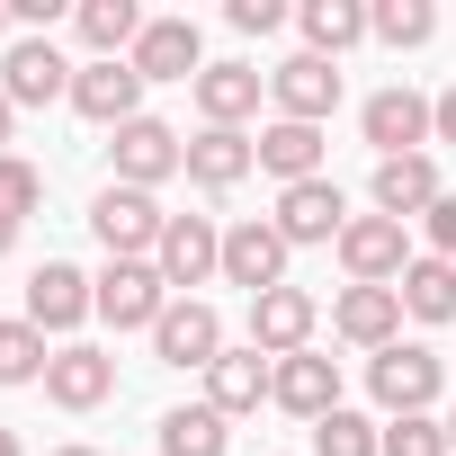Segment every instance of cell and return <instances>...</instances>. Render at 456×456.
Wrapping results in <instances>:
<instances>
[{
	"mask_svg": "<svg viewBox=\"0 0 456 456\" xmlns=\"http://www.w3.org/2000/svg\"><path fill=\"white\" fill-rule=\"evenodd\" d=\"M251 170H260V134H242V126H197L188 134V179L206 197H233Z\"/></svg>",
	"mask_w": 456,
	"mask_h": 456,
	"instance_id": "obj_11",
	"label": "cell"
},
{
	"mask_svg": "<svg viewBox=\"0 0 456 456\" xmlns=\"http://www.w3.org/2000/svg\"><path fill=\"white\" fill-rule=\"evenodd\" d=\"M72 28H81L90 63H126V54H134V37H143L152 19L134 10V0H81V10H72Z\"/></svg>",
	"mask_w": 456,
	"mask_h": 456,
	"instance_id": "obj_24",
	"label": "cell"
},
{
	"mask_svg": "<svg viewBox=\"0 0 456 456\" xmlns=\"http://www.w3.org/2000/svg\"><path fill=\"white\" fill-rule=\"evenodd\" d=\"M269 99H278L287 126H322V117L340 108V63H322V54H287V63L269 72Z\"/></svg>",
	"mask_w": 456,
	"mask_h": 456,
	"instance_id": "obj_13",
	"label": "cell"
},
{
	"mask_svg": "<svg viewBox=\"0 0 456 456\" xmlns=\"http://www.w3.org/2000/svg\"><path fill=\"white\" fill-rule=\"evenodd\" d=\"M269 385H278V358H269V349H224V358L206 367V403H215L224 420H233V411H260Z\"/></svg>",
	"mask_w": 456,
	"mask_h": 456,
	"instance_id": "obj_22",
	"label": "cell"
},
{
	"mask_svg": "<svg viewBox=\"0 0 456 456\" xmlns=\"http://www.w3.org/2000/svg\"><path fill=\"white\" fill-rule=\"evenodd\" d=\"M260 170L278 179V188H305V179H322V126H260Z\"/></svg>",
	"mask_w": 456,
	"mask_h": 456,
	"instance_id": "obj_25",
	"label": "cell"
},
{
	"mask_svg": "<svg viewBox=\"0 0 456 456\" xmlns=\"http://www.w3.org/2000/svg\"><path fill=\"white\" fill-rule=\"evenodd\" d=\"M278 233L305 251V242H340L349 233V197L340 179H305V188H278Z\"/></svg>",
	"mask_w": 456,
	"mask_h": 456,
	"instance_id": "obj_17",
	"label": "cell"
},
{
	"mask_svg": "<svg viewBox=\"0 0 456 456\" xmlns=\"http://www.w3.org/2000/svg\"><path fill=\"white\" fill-rule=\"evenodd\" d=\"M438 385H447V358H438V349H420V340H394V349H376V358H367V394L385 403V420L429 411V403H438Z\"/></svg>",
	"mask_w": 456,
	"mask_h": 456,
	"instance_id": "obj_1",
	"label": "cell"
},
{
	"mask_svg": "<svg viewBox=\"0 0 456 456\" xmlns=\"http://www.w3.org/2000/svg\"><path fill=\"white\" fill-rule=\"evenodd\" d=\"M314 456H385V429L367 420V411H331V420H314Z\"/></svg>",
	"mask_w": 456,
	"mask_h": 456,
	"instance_id": "obj_31",
	"label": "cell"
},
{
	"mask_svg": "<svg viewBox=\"0 0 456 456\" xmlns=\"http://www.w3.org/2000/svg\"><path fill=\"white\" fill-rule=\"evenodd\" d=\"M420 233H429V260H447V269H456V197H438V206L420 215Z\"/></svg>",
	"mask_w": 456,
	"mask_h": 456,
	"instance_id": "obj_34",
	"label": "cell"
},
{
	"mask_svg": "<svg viewBox=\"0 0 456 456\" xmlns=\"http://www.w3.org/2000/svg\"><path fill=\"white\" fill-rule=\"evenodd\" d=\"M287 233H278V215H242L233 233H224V287H251V296H269V287H287Z\"/></svg>",
	"mask_w": 456,
	"mask_h": 456,
	"instance_id": "obj_6",
	"label": "cell"
},
{
	"mask_svg": "<svg viewBox=\"0 0 456 456\" xmlns=\"http://www.w3.org/2000/svg\"><path fill=\"white\" fill-rule=\"evenodd\" d=\"M340 269H349V287H403V269H411V233H403L394 215H349Z\"/></svg>",
	"mask_w": 456,
	"mask_h": 456,
	"instance_id": "obj_5",
	"label": "cell"
},
{
	"mask_svg": "<svg viewBox=\"0 0 456 456\" xmlns=\"http://www.w3.org/2000/svg\"><path fill=\"white\" fill-rule=\"evenodd\" d=\"M314 322H322V305H314L305 287H269V296H251V349H269V358L314 349Z\"/></svg>",
	"mask_w": 456,
	"mask_h": 456,
	"instance_id": "obj_16",
	"label": "cell"
},
{
	"mask_svg": "<svg viewBox=\"0 0 456 456\" xmlns=\"http://www.w3.org/2000/svg\"><path fill=\"white\" fill-rule=\"evenodd\" d=\"M296 28H305V54L340 63V54L367 37V0H305V10H296Z\"/></svg>",
	"mask_w": 456,
	"mask_h": 456,
	"instance_id": "obj_26",
	"label": "cell"
},
{
	"mask_svg": "<svg viewBox=\"0 0 456 456\" xmlns=\"http://www.w3.org/2000/svg\"><path fill=\"white\" fill-rule=\"evenodd\" d=\"M152 269H161V287H206V278H224V233H215V215H170Z\"/></svg>",
	"mask_w": 456,
	"mask_h": 456,
	"instance_id": "obj_9",
	"label": "cell"
},
{
	"mask_svg": "<svg viewBox=\"0 0 456 456\" xmlns=\"http://www.w3.org/2000/svg\"><path fill=\"white\" fill-rule=\"evenodd\" d=\"M0 90H10V108H54L72 99V63L54 54V37H19L0 54Z\"/></svg>",
	"mask_w": 456,
	"mask_h": 456,
	"instance_id": "obj_12",
	"label": "cell"
},
{
	"mask_svg": "<svg viewBox=\"0 0 456 456\" xmlns=\"http://www.w3.org/2000/svg\"><path fill=\"white\" fill-rule=\"evenodd\" d=\"M188 90H197V117H206V126H251V117H260L269 72H251V63H206Z\"/></svg>",
	"mask_w": 456,
	"mask_h": 456,
	"instance_id": "obj_23",
	"label": "cell"
},
{
	"mask_svg": "<svg viewBox=\"0 0 456 456\" xmlns=\"http://www.w3.org/2000/svg\"><path fill=\"white\" fill-rule=\"evenodd\" d=\"M438 143H456V81L438 90Z\"/></svg>",
	"mask_w": 456,
	"mask_h": 456,
	"instance_id": "obj_37",
	"label": "cell"
},
{
	"mask_svg": "<svg viewBox=\"0 0 456 456\" xmlns=\"http://www.w3.org/2000/svg\"><path fill=\"white\" fill-rule=\"evenodd\" d=\"M0 37H10V10H0Z\"/></svg>",
	"mask_w": 456,
	"mask_h": 456,
	"instance_id": "obj_43",
	"label": "cell"
},
{
	"mask_svg": "<svg viewBox=\"0 0 456 456\" xmlns=\"http://www.w3.org/2000/svg\"><path fill=\"white\" fill-rule=\"evenodd\" d=\"M385 456H447V420H429V411L385 420Z\"/></svg>",
	"mask_w": 456,
	"mask_h": 456,
	"instance_id": "obj_33",
	"label": "cell"
},
{
	"mask_svg": "<svg viewBox=\"0 0 456 456\" xmlns=\"http://www.w3.org/2000/svg\"><path fill=\"white\" fill-rule=\"evenodd\" d=\"M108 394H117V358L90 349V340H63L54 367H45V403H54V411H99Z\"/></svg>",
	"mask_w": 456,
	"mask_h": 456,
	"instance_id": "obj_15",
	"label": "cell"
},
{
	"mask_svg": "<svg viewBox=\"0 0 456 456\" xmlns=\"http://www.w3.org/2000/svg\"><path fill=\"white\" fill-rule=\"evenodd\" d=\"M161 224H170V215H161V197H143V188H117V179H108V188L90 197V233H99L108 260H152V251H161Z\"/></svg>",
	"mask_w": 456,
	"mask_h": 456,
	"instance_id": "obj_2",
	"label": "cell"
},
{
	"mask_svg": "<svg viewBox=\"0 0 456 456\" xmlns=\"http://www.w3.org/2000/svg\"><path fill=\"white\" fill-rule=\"evenodd\" d=\"M152 358H161V367H197V376H206V367L224 358V314H215L206 296H170V314L152 322Z\"/></svg>",
	"mask_w": 456,
	"mask_h": 456,
	"instance_id": "obj_8",
	"label": "cell"
},
{
	"mask_svg": "<svg viewBox=\"0 0 456 456\" xmlns=\"http://www.w3.org/2000/svg\"><path fill=\"white\" fill-rule=\"evenodd\" d=\"M63 0H10V28H54Z\"/></svg>",
	"mask_w": 456,
	"mask_h": 456,
	"instance_id": "obj_36",
	"label": "cell"
},
{
	"mask_svg": "<svg viewBox=\"0 0 456 456\" xmlns=\"http://www.w3.org/2000/svg\"><path fill=\"white\" fill-rule=\"evenodd\" d=\"M90 314H99V287H90L72 260H45V269L28 278V322H37L45 340H54V331H81Z\"/></svg>",
	"mask_w": 456,
	"mask_h": 456,
	"instance_id": "obj_14",
	"label": "cell"
},
{
	"mask_svg": "<svg viewBox=\"0 0 456 456\" xmlns=\"http://www.w3.org/2000/svg\"><path fill=\"white\" fill-rule=\"evenodd\" d=\"M367 197H376V215L411 224V215H429V206H438L447 188H438V161H429V152H403V161H376Z\"/></svg>",
	"mask_w": 456,
	"mask_h": 456,
	"instance_id": "obj_21",
	"label": "cell"
},
{
	"mask_svg": "<svg viewBox=\"0 0 456 456\" xmlns=\"http://www.w3.org/2000/svg\"><path fill=\"white\" fill-rule=\"evenodd\" d=\"M367 37H385L394 54H411V45L438 37V10H429V0H376V10H367Z\"/></svg>",
	"mask_w": 456,
	"mask_h": 456,
	"instance_id": "obj_30",
	"label": "cell"
},
{
	"mask_svg": "<svg viewBox=\"0 0 456 456\" xmlns=\"http://www.w3.org/2000/svg\"><path fill=\"white\" fill-rule=\"evenodd\" d=\"M37 206H45V170H37V161H19V152H0V215L28 224Z\"/></svg>",
	"mask_w": 456,
	"mask_h": 456,
	"instance_id": "obj_32",
	"label": "cell"
},
{
	"mask_svg": "<svg viewBox=\"0 0 456 456\" xmlns=\"http://www.w3.org/2000/svg\"><path fill=\"white\" fill-rule=\"evenodd\" d=\"M10 126H19V108H10V90H0V152H10Z\"/></svg>",
	"mask_w": 456,
	"mask_h": 456,
	"instance_id": "obj_38",
	"label": "cell"
},
{
	"mask_svg": "<svg viewBox=\"0 0 456 456\" xmlns=\"http://www.w3.org/2000/svg\"><path fill=\"white\" fill-rule=\"evenodd\" d=\"M54 456H99V447H54Z\"/></svg>",
	"mask_w": 456,
	"mask_h": 456,
	"instance_id": "obj_42",
	"label": "cell"
},
{
	"mask_svg": "<svg viewBox=\"0 0 456 456\" xmlns=\"http://www.w3.org/2000/svg\"><path fill=\"white\" fill-rule=\"evenodd\" d=\"M331 331L376 358V349L403 340V296H394V287H340V296H331Z\"/></svg>",
	"mask_w": 456,
	"mask_h": 456,
	"instance_id": "obj_18",
	"label": "cell"
},
{
	"mask_svg": "<svg viewBox=\"0 0 456 456\" xmlns=\"http://www.w3.org/2000/svg\"><path fill=\"white\" fill-rule=\"evenodd\" d=\"M394 296H403L411 322H456V269H447V260H411Z\"/></svg>",
	"mask_w": 456,
	"mask_h": 456,
	"instance_id": "obj_28",
	"label": "cell"
},
{
	"mask_svg": "<svg viewBox=\"0 0 456 456\" xmlns=\"http://www.w3.org/2000/svg\"><path fill=\"white\" fill-rule=\"evenodd\" d=\"M143 90H152V81H143L134 63H81V72H72V117H90V126L117 134V126L143 117Z\"/></svg>",
	"mask_w": 456,
	"mask_h": 456,
	"instance_id": "obj_10",
	"label": "cell"
},
{
	"mask_svg": "<svg viewBox=\"0 0 456 456\" xmlns=\"http://www.w3.org/2000/svg\"><path fill=\"white\" fill-rule=\"evenodd\" d=\"M358 126H367L376 161H403V152H420V143L438 134V99H420L411 81H394V90H376V99L358 108Z\"/></svg>",
	"mask_w": 456,
	"mask_h": 456,
	"instance_id": "obj_3",
	"label": "cell"
},
{
	"mask_svg": "<svg viewBox=\"0 0 456 456\" xmlns=\"http://www.w3.org/2000/svg\"><path fill=\"white\" fill-rule=\"evenodd\" d=\"M108 161H117V188H161V179H179L188 170V143L161 126V117H134V126H117L108 134Z\"/></svg>",
	"mask_w": 456,
	"mask_h": 456,
	"instance_id": "obj_4",
	"label": "cell"
},
{
	"mask_svg": "<svg viewBox=\"0 0 456 456\" xmlns=\"http://www.w3.org/2000/svg\"><path fill=\"white\" fill-rule=\"evenodd\" d=\"M269 403H278V411H296V420H331V411H340V367H331L322 349H296V358H278Z\"/></svg>",
	"mask_w": 456,
	"mask_h": 456,
	"instance_id": "obj_19",
	"label": "cell"
},
{
	"mask_svg": "<svg viewBox=\"0 0 456 456\" xmlns=\"http://www.w3.org/2000/svg\"><path fill=\"white\" fill-rule=\"evenodd\" d=\"M45 367H54V349H45V331L28 314L0 322V385H45Z\"/></svg>",
	"mask_w": 456,
	"mask_h": 456,
	"instance_id": "obj_29",
	"label": "cell"
},
{
	"mask_svg": "<svg viewBox=\"0 0 456 456\" xmlns=\"http://www.w3.org/2000/svg\"><path fill=\"white\" fill-rule=\"evenodd\" d=\"M10 242H19V224H10V215H0V260H10Z\"/></svg>",
	"mask_w": 456,
	"mask_h": 456,
	"instance_id": "obj_39",
	"label": "cell"
},
{
	"mask_svg": "<svg viewBox=\"0 0 456 456\" xmlns=\"http://www.w3.org/2000/svg\"><path fill=\"white\" fill-rule=\"evenodd\" d=\"M233 438H224V411L215 403H179L161 411V456H224Z\"/></svg>",
	"mask_w": 456,
	"mask_h": 456,
	"instance_id": "obj_27",
	"label": "cell"
},
{
	"mask_svg": "<svg viewBox=\"0 0 456 456\" xmlns=\"http://www.w3.org/2000/svg\"><path fill=\"white\" fill-rule=\"evenodd\" d=\"M447 456H456V411H447Z\"/></svg>",
	"mask_w": 456,
	"mask_h": 456,
	"instance_id": "obj_41",
	"label": "cell"
},
{
	"mask_svg": "<svg viewBox=\"0 0 456 456\" xmlns=\"http://www.w3.org/2000/svg\"><path fill=\"white\" fill-rule=\"evenodd\" d=\"M90 287H99V322H117V331H152L170 314V287H161L152 260H108Z\"/></svg>",
	"mask_w": 456,
	"mask_h": 456,
	"instance_id": "obj_7",
	"label": "cell"
},
{
	"mask_svg": "<svg viewBox=\"0 0 456 456\" xmlns=\"http://www.w3.org/2000/svg\"><path fill=\"white\" fill-rule=\"evenodd\" d=\"M224 19H233L242 37H278V28H287V10H278V0H233Z\"/></svg>",
	"mask_w": 456,
	"mask_h": 456,
	"instance_id": "obj_35",
	"label": "cell"
},
{
	"mask_svg": "<svg viewBox=\"0 0 456 456\" xmlns=\"http://www.w3.org/2000/svg\"><path fill=\"white\" fill-rule=\"evenodd\" d=\"M143 81H197L206 72V45H197V19H152L143 37H134V54H126Z\"/></svg>",
	"mask_w": 456,
	"mask_h": 456,
	"instance_id": "obj_20",
	"label": "cell"
},
{
	"mask_svg": "<svg viewBox=\"0 0 456 456\" xmlns=\"http://www.w3.org/2000/svg\"><path fill=\"white\" fill-rule=\"evenodd\" d=\"M0 456H28V447H19V429H0Z\"/></svg>",
	"mask_w": 456,
	"mask_h": 456,
	"instance_id": "obj_40",
	"label": "cell"
}]
</instances>
